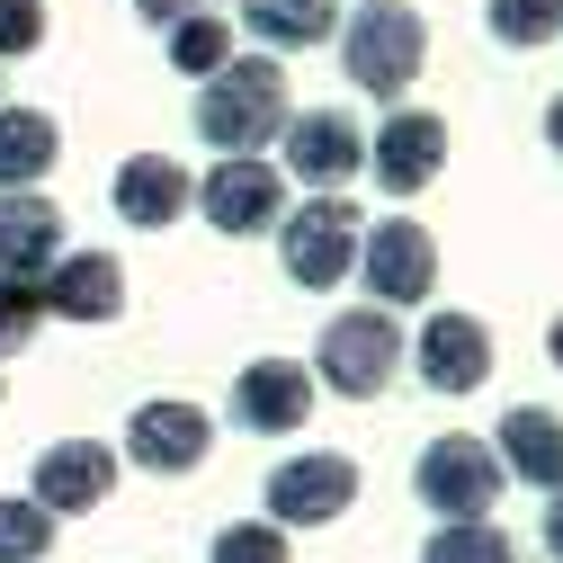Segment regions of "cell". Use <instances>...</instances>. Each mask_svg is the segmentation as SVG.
Masks as SVG:
<instances>
[{"mask_svg":"<svg viewBox=\"0 0 563 563\" xmlns=\"http://www.w3.org/2000/svg\"><path fill=\"white\" fill-rule=\"evenodd\" d=\"M197 144L216 153V162H233V153H260V144H277L287 134V117H296V81H287V63L277 54H233L216 81H197Z\"/></svg>","mask_w":563,"mask_h":563,"instance_id":"6da1fadb","label":"cell"},{"mask_svg":"<svg viewBox=\"0 0 563 563\" xmlns=\"http://www.w3.org/2000/svg\"><path fill=\"white\" fill-rule=\"evenodd\" d=\"M420 63H430V19L411 10V0H358V10L340 19V73L358 81L376 108H402Z\"/></svg>","mask_w":563,"mask_h":563,"instance_id":"7a4b0ae2","label":"cell"},{"mask_svg":"<svg viewBox=\"0 0 563 563\" xmlns=\"http://www.w3.org/2000/svg\"><path fill=\"white\" fill-rule=\"evenodd\" d=\"M402 358H411L402 313H385V305H340V313L322 322V340H313V385H331L340 402H376V394H394Z\"/></svg>","mask_w":563,"mask_h":563,"instance_id":"3957f363","label":"cell"},{"mask_svg":"<svg viewBox=\"0 0 563 563\" xmlns=\"http://www.w3.org/2000/svg\"><path fill=\"white\" fill-rule=\"evenodd\" d=\"M358 242H367V216H358V197H349V188L287 206V224H277V260H287V287H305V296L349 287V277H358Z\"/></svg>","mask_w":563,"mask_h":563,"instance_id":"277c9868","label":"cell"},{"mask_svg":"<svg viewBox=\"0 0 563 563\" xmlns=\"http://www.w3.org/2000/svg\"><path fill=\"white\" fill-rule=\"evenodd\" d=\"M501 492H510V465L474 430H439L430 448H420V465H411V501L430 519H492Z\"/></svg>","mask_w":563,"mask_h":563,"instance_id":"5b68a950","label":"cell"},{"mask_svg":"<svg viewBox=\"0 0 563 563\" xmlns=\"http://www.w3.org/2000/svg\"><path fill=\"white\" fill-rule=\"evenodd\" d=\"M358 287H367V305H385V313L430 305V296H439V233L420 224V216H367Z\"/></svg>","mask_w":563,"mask_h":563,"instance_id":"8992f818","label":"cell"},{"mask_svg":"<svg viewBox=\"0 0 563 563\" xmlns=\"http://www.w3.org/2000/svg\"><path fill=\"white\" fill-rule=\"evenodd\" d=\"M349 501H358V456H340V448H305L287 465H268V483H260V519H277L287 537L349 519Z\"/></svg>","mask_w":563,"mask_h":563,"instance_id":"52a82bcc","label":"cell"},{"mask_svg":"<svg viewBox=\"0 0 563 563\" xmlns=\"http://www.w3.org/2000/svg\"><path fill=\"white\" fill-rule=\"evenodd\" d=\"M197 216L224 242H260V233L287 224V170H277L268 153H233L216 170H197Z\"/></svg>","mask_w":563,"mask_h":563,"instance_id":"ba28073f","label":"cell"},{"mask_svg":"<svg viewBox=\"0 0 563 563\" xmlns=\"http://www.w3.org/2000/svg\"><path fill=\"white\" fill-rule=\"evenodd\" d=\"M117 456H125L134 474H162V483H179V474H197L206 456H216V420H206L188 394H153V402H134V411H125Z\"/></svg>","mask_w":563,"mask_h":563,"instance_id":"9c48e42d","label":"cell"},{"mask_svg":"<svg viewBox=\"0 0 563 563\" xmlns=\"http://www.w3.org/2000/svg\"><path fill=\"white\" fill-rule=\"evenodd\" d=\"M277 170L305 179L313 197L349 188V179H367V125L349 117V108H296L287 134H277Z\"/></svg>","mask_w":563,"mask_h":563,"instance_id":"30bf717a","label":"cell"},{"mask_svg":"<svg viewBox=\"0 0 563 563\" xmlns=\"http://www.w3.org/2000/svg\"><path fill=\"white\" fill-rule=\"evenodd\" d=\"M439 170H448V117L439 108H385V125L367 134V179L394 197V206H411L420 188H439Z\"/></svg>","mask_w":563,"mask_h":563,"instance_id":"8fae6325","label":"cell"},{"mask_svg":"<svg viewBox=\"0 0 563 563\" xmlns=\"http://www.w3.org/2000/svg\"><path fill=\"white\" fill-rule=\"evenodd\" d=\"M411 376L430 385V394H448V402H465L474 385H492V322H483V313H456V305L420 313V331H411Z\"/></svg>","mask_w":563,"mask_h":563,"instance_id":"7c38bea8","label":"cell"},{"mask_svg":"<svg viewBox=\"0 0 563 563\" xmlns=\"http://www.w3.org/2000/svg\"><path fill=\"white\" fill-rule=\"evenodd\" d=\"M313 402H322V385H313V367H296V358H251L242 376H233V430L242 439H296V430H313Z\"/></svg>","mask_w":563,"mask_h":563,"instance_id":"4fadbf2b","label":"cell"},{"mask_svg":"<svg viewBox=\"0 0 563 563\" xmlns=\"http://www.w3.org/2000/svg\"><path fill=\"white\" fill-rule=\"evenodd\" d=\"M108 206H117L134 233H170L188 206H197V170L179 153H125L117 179H108Z\"/></svg>","mask_w":563,"mask_h":563,"instance_id":"5bb4252c","label":"cell"},{"mask_svg":"<svg viewBox=\"0 0 563 563\" xmlns=\"http://www.w3.org/2000/svg\"><path fill=\"white\" fill-rule=\"evenodd\" d=\"M36 305H45L54 322H81V331L117 322V313H125V268H117V251H63V260L36 277Z\"/></svg>","mask_w":563,"mask_h":563,"instance_id":"9a60e30c","label":"cell"},{"mask_svg":"<svg viewBox=\"0 0 563 563\" xmlns=\"http://www.w3.org/2000/svg\"><path fill=\"white\" fill-rule=\"evenodd\" d=\"M117 448L108 439H54L45 456H36V501L54 510V519H81V510H99V501H117Z\"/></svg>","mask_w":563,"mask_h":563,"instance_id":"2e32d148","label":"cell"},{"mask_svg":"<svg viewBox=\"0 0 563 563\" xmlns=\"http://www.w3.org/2000/svg\"><path fill=\"white\" fill-rule=\"evenodd\" d=\"M492 448H501L510 483H528V492H563V411H545V402H510L501 430H492Z\"/></svg>","mask_w":563,"mask_h":563,"instance_id":"e0dca14e","label":"cell"},{"mask_svg":"<svg viewBox=\"0 0 563 563\" xmlns=\"http://www.w3.org/2000/svg\"><path fill=\"white\" fill-rule=\"evenodd\" d=\"M63 260V206L45 188H10L0 197V277H45Z\"/></svg>","mask_w":563,"mask_h":563,"instance_id":"ac0fdd59","label":"cell"},{"mask_svg":"<svg viewBox=\"0 0 563 563\" xmlns=\"http://www.w3.org/2000/svg\"><path fill=\"white\" fill-rule=\"evenodd\" d=\"M340 0H242V27L260 36V54H305L340 36Z\"/></svg>","mask_w":563,"mask_h":563,"instance_id":"d6986e66","label":"cell"},{"mask_svg":"<svg viewBox=\"0 0 563 563\" xmlns=\"http://www.w3.org/2000/svg\"><path fill=\"white\" fill-rule=\"evenodd\" d=\"M54 153H63V125L45 108H10V99H0V197H10V188H45Z\"/></svg>","mask_w":563,"mask_h":563,"instance_id":"ffe728a7","label":"cell"},{"mask_svg":"<svg viewBox=\"0 0 563 563\" xmlns=\"http://www.w3.org/2000/svg\"><path fill=\"white\" fill-rule=\"evenodd\" d=\"M162 45H170V73L179 81H216L233 63V19L224 10H188L179 27H162Z\"/></svg>","mask_w":563,"mask_h":563,"instance_id":"44dd1931","label":"cell"},{"mask_svg":"<svg viewBox=\"0 0 563 563\" xmlns=\"http://www.w3.org/2000/svg\"><path fill=\"white\" fill-rule=\"evenodd\" d=\"M420 563H519V545L501 519H439L420 537Z\"/></svg>","mask_w":563,"mask_h":563,"instance_id":"7402d4cb","label":"cell"},{"mask_svg":"<svg viewBox=\"0 0 563 563\" xmlns=\"http://www.w3.org/2000/svg\"><path fill=\"white\" fill-rule=\"evenodd\" d=\"M483 36L510 54H545L563 36V0H483Z\"/></svg>","mask_w":563,"mask_h":563,"instance_id":"603a6c76","label":"cell"},{"mask_svg":"<svg viewBox=\"0 0 563 563\" xmlns=\"http://www.w3.org/2000/svg\"><path fill=\"white\" fill-rule=\"evenodd\" d=\"M54 510L36 501V492H0V563H45L54 554Z\"/></svg>","mask_w":563,"mask_h":563,"instance_id":"cb8c5ba5","label":"cell"},{"mask_svg":"<svg viewBox=\"0 0 563 563\" xmlns=\"http://www.w3.org/2000/svg\"><path fill=\"white\" fill-rule=\"evenodd\" d=\"M206 563H296V537L277 519H224L206 537Z\"/></svg>","mask_w":563,"mask_h":563,"instance_id":"d4e9b609","label":"cell"},{"mask_svg":"<svg viewBox=\"0 0 563 563\" xmlns=\"http://www.w3.org/2000/svg\"><path fill=\"white\" fill-rule=\"evenodd\" d=\"M45 305H36V277H0V358H19V349L36 340Z\"/></svg>","mask_w":563,"mask_h":563,"instance_id":"484cf974","label":"cell"},{"mask_svg":"<svg viewBox=\"0 0 563 563\" xmlns=\"http://www.w3.org/2000/svg\"><path fill=\"white\" fill-rule=\"evenodd\" d=\"M45 45V0H0V63Z\"/></svg>","mask_w":563,"mask_h":563,"instance_id":"4316f807","label":"cell"},{"mask_svg":"<svg viewBox=\"0 0 563 563\" xmlns=\"http://www.w3.org/2000/svg\"><path fill=\"white\" fill-rule=\"evenodd\" d=\"M188 10H206V0H134V19H144V27H179Z\"/></svg>","mask_w":563,"mask_h":563,"instance_id":"83f0119b","label":"cell"},{"mask_svg":"<svg viewBox=\"0 0 563 563\" xmlns=\"http://www.w3.org/2000/svg\"><path fill=\"white\" fill-rule=\"evenodd\" d=\"M537 545H545V563H563V492H545V519H537Z\"/></svg>","mask_w":563,"mask_h":563,"instance_id":"f1b7e54d","label":"cell"},{"mask_svg":"<svg viewBox=\"0 0 563 563\" xmlns=\"http://www.w3.org/2000/svg\"><path fill=\"white\" fill-rule=\"evenodd\" d=\"M545 153H554V162H563V90H554V99H545Z\"/></svg>","mask_w":563,"mask_h":563,"instance_id":"f546056e","label":"cell"},{"mask_svg":"<svg viewBox=\"0 0 563 563\" xmlns=\"http://www.w3.org/2000/svg\"><path fill=\"white\" fill-rule=\"evenodd\" d=\"M545 358H554V367H563V313H554V322H545Z\"/></svg>","mask_w":563,"mask_h":563,"instance_id":"4dcf8cb0","label":"cell"}]
</instances>
